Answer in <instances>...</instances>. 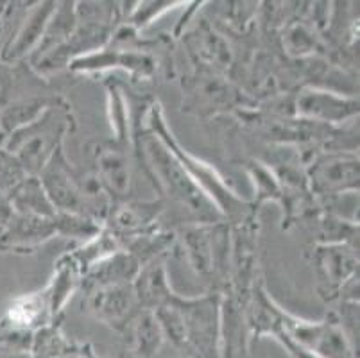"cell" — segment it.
Listing matches in <instances>:
<instances>
[{
  "mask_svg": "<svg viewBox=\"0 0 360 358\" xmlns=\"http://www.w3.org/2000/svg\"><path fill=\"white\" fill-rule=\"evenodd\" d=\"M150 158H153V162L156 163L155 170H158L162 179L160 181L169 188L170 196L179 199L183 205L191 206V210H195V212H201L202 215L210 212V210H206L205 205H208L206 201V197L199 193L198 186L192 183V179H188L185 174V169L174 163L172 156H169L165 149H158L156 151L155 143L150 146L149 149Z\"/></svg>",
  "mask_w": 360,
  "mask_h": 358,
  "instance_id": "cell-1",
  "label": "cell"
},
{
  "mask_svg": "<svg viewBox=\"0 0 360 358\" xmlns=\"http://www.w3.org/2000/svg\"><path fill=\"white\" fill-rule=\"evenodd\" d=\"M359 162L355 158H325L314 167V188L321 193L356 188Z\"/></svg>",
  "mask_w": 360,
  "mask_h": 358,
  "instance_id": "cell-2",
  "label": "cell"
},
{
  "mask_svg": "<svg viewBox=\"0 0 360 358\" xmlns=\"http://www.w3.org/2000/svg\"><path fill=\"white\" fill-rule=\"evenodd\" d=\"M135 295L136 294H129L126 287L113 285V287L97 292V298L91 307L99 317L110 321L111 324H117L126 319L129 308L135 305Z\"/></svg>",
  "mask_w": 360,
  "mask_h": 358,
  "instance_id": "cell-3",
  "label": "cell"
},
{
  "mask_svg": "<svg viewBox=\"0 0 360 358\" xmlns=\"http://www.w3.org/2000/svg\"><path fill=\"white\" fill-rule=\"evenodd\" d=\"M97 160H99L101 181L111 192L117 196H122L127 190V165L122 153L119 149H101L97 151Z\"/></svg>",
  "mask_w": 360,
  "mask_h": 358,
  "instance_id": "cell-4",
  "label": "cell"
},
{
  "mask_svg": "<svg viewBox=\"0 0 360 358\" xmlns=\"http://www.w3.org/2000/svg\"><path fill=\"white\" fill-rule=\"evenodd\" d=\"M297 106L301 108L303 113L314 115V117H323V118H345L346 115L353 113V111L346 110L345 101H337L335 97H330L321 91H312V94L305 95L301 98Z\"/></svg>",
  "mask_w": 360,
  "mask_h": 358,
  "instance_id": "cell-5",
  "label": "cell"
},
{
  "mask_svg": "<svg viewBox=\"0 0 360 358\" xmlns=\"http://www.w3.org/2000/svg\"><path fill=\"white\" fill-rule=\"evenodd\" d=\"M52 4H44L40 6L38 9H34V13L31 15V18L27 20V24H25L24 31L18 34L16 41L13 44V51L9 58H16V56H22L25 51H29L32 44H34L36 39L40 38L41 32H44V25H45V20L49 18L51 15Z\"/></svg>",
  "mask_w": 360,
  "mask_h": 358,
  "instance_id": "cell-6",
  "label": "cell"
}]
</instances>
